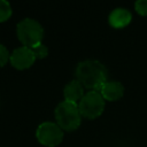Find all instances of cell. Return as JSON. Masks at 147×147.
Returning a JSON list of instances; mask_svg holds the SVG:
<instances>
[{
	"instance_id": "cell-1",
	"label": "cell",
	"mask_w": 147,
	"mask_h": 147,
	"mask_svg": "<svg viewBox=\"0 0 147 147\" xmlns=\"http://www.w3.org/2000/svg\"><path fill=\"white\" fill-rule=\"evenodd\" d=\"M76 79L90 91H100L107 82V69L98 60H84L76 67Z\"/></svg>"
},
{
	"instance_id": "cell-2",
	"label": "cell",
	"mask_w": 147,
	"mask_h": 147,
	"mask_svg": "<svg viewBox=\"0 0 147 147\" xmlns=\"http://www.w3.org/2000/svg\"><path fill=\"white\" fill-rule=\"evenodd\" d=\"M55 118L57 125L65 131L76 130L82 122V114L78 105L69 101L60 102L55 108Z\"/></svg>"
},
{
	"instance_id": "cell-3",
	"label": "cell",
	"mask_w": 147,
	"mask_h": 147,
	"mask_svg": "<svg viewBox=\"0 0 147 147\" xmlns=\"http://www.w3.org/2000/svg\"><path fill=\"white\" fill-rule=\"evenodd\" d=\"M16 33L23 46L32 47L41 42L44 37V29L38 21L26 17L17 23Z\"/></svg>"
},
{
	"instance_id": "cell-4",
	"label": "cell",
	"mask_w": 147,
	"mask_h": 147,
	"mask_svg": "<svg viewBox=\"0 0 147 147\" xmlns=\"http://www.w3.org/2000/svg\"><path fill=\"white\" fill-rule=\"evenodd\" d=\"M82 116L86 118H95L100 116L105 109V99L99 91H88L78 102Z\"/></svg>"
},
{
	"instance_id": "cell-5",
	"label": "cell",
	"mask_w": 147,
	"mask_h": 147,
	"mask_svg": "<svg viewBox=\"0 0 147 147\" xmlns=\"http://www.w3.org/2000/svg\"><path fill=\"white\" fill-rule=\"evenodd\" d=\"M36 137L40 144L48 147H54L62 141L63 130L57 125V123L42 122L37 127Z\"/></svg>"
},
{
	"instance_id": "cell-6",
	"label": "cell",
	"mask_w": 147,
	"mask_h": 147,
	"mask_svg": "<svg viewBox=\"0 0 147 147\" xmlns=\"http://www.w3.org/2000/svg\"><path fill=\"white\" fill-rule=\"evenodd\" d=\"M9 61L13 64V67L22 70V69H26V68L31 67L33 64V62L36 61V56L30 47L21 46V47L15 48L11 52Z\"/></svg>"
},
{
	"instance_id": "cell-7",
	"label": "cell",
	"mask_w": 147,
	"mask_h": 147,
	"mask_svg": "<svg viewBox=\"0 0 147 147\" xmlns=\"http://www.w3.org/2000/svg\"><path fill=\"white\" fill-rule=\"evenodd\" d=\"M105 100L115 101L124 94V86L117 80H107L99 91Z\"/></svg>"
},
{
	"instance_id": "cell-8",
	"label": "cell",
	"mask_w": 147,
	"mask_h": 147,
	"mask_svg": "<svg viewBox=\"0 0 147 147\" xmlns=\"http://www.w3.org/2000/svg\"><path fill=\"white\" fill-rule=\"evenodd\" d=\"M131 18L132 14L130 10H127L126 8L118 7L110 11L108 21L113 28H124L131 22Z\"/></svg>"
},
{
	"instance_id": "cell-9",
	"label": "cell",
	"mask_w": 147,
	"mask_h": 147,
	"mask_svg": "<svg viewBox=\"0 0 147 147\" xmlns=\"http://www.w3.org/2000/svg\"><path fill=\"white\" fill-rule=\"evenodd\" d=\"M84 86L77 80L74 79L71 82H69L63 90V95L65 101L72 102V103H77L82 100V98L84 96Z\"/></svg>"
},
{
	"instance_id": "cell-10",
	"label": "cell",
	"mask_w": 147,
	"mask_h": 147,
	"mask_svg": "<svg viewBox=\"0 0 147 147\" xmlns=\"http://www.w3.org/2000/svg\"><path fill=\"white\" fill-rule=\"evenodd\" d=\"M11 6L6 0H0V22L7 21L11 15Z\"/></svg>"
},
{
	"instance_id": "cell-11",
	"label": "cell",
	"mask_w": 147,
	"mask_h": 147,
	"mask_svg": "<svg viewBox=\"0 0 147 147\" xmlns=\"http://www.w3.org/2000/svg\"><path fill=\"white\" fill-rule=\"evenodd\" d=\"M30 48L32 49V52H33L36 59H44V57H46L47 54H48V48H47V46L44 45L42 42H39V44H37V45H34V46H32V47H30Z\"/></svg>"
},
{
	"instance_id": "cell-12",
	"label": "cell",
	"mask_w": 147,
	"mask_h": 147,
	"mask_svg": "<svg viewBox=\"0 0 147 147\" xmlns=\"http://www.w3.org/2000/svg\"><path fill=\"white\" fill-rule=\"evenodd\" d=\"M134 9L140 15H147V0H138L134 2Z\"/></svg>"
},
{
	"instance_id": "cell-13",
	"label": "cell",
	"mask_w": 147,
	"mask_h": 147,
	"mask_svg": "<svg viewBox=\"0 0 147 147\" xmlns=\"http://www.w3.org/2000/svg\"><path fill=\"white\" fill-rule=\"evenodd\" d=\"M9 57H10V54H9L8 49L2 44H0V67L5 65L7 63V61L9 60Z\"/></svg>"
}]
</instances>
